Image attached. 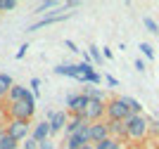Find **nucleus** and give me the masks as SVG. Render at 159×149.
Masks as SVG:
<instances>
[{
  "label": "nucleus",
  "mask_w": 159,
  "mask_h": 149,
  "mask_svg": "<svg viewBox=\"0 0 159 149\" xmlns=\"http://www.w3.org/2000/svg\"><path fill=\"white\" fill-rule=\"evenodd\" d=\"M126 133H128V140L133 142H140V140H145L150 135V118L147 116H131L126 121Z\"/></svg>",
  "instance_id": "f257e3e1"
},
{
  "label": "nucleus",
  "mask_w": 159,
  "mask_h": 149,
  "mask_svg": "<svg viewBox=\"0 0 159 149\" xmlns=\"http://www.w3.org/2000/svg\"><path fill=\"white\" fill-rule=\"evenodd\" d=\"M36 114V97L29 95L24 102L10 104V121H31V116Z\"/></svg>",
  "instance_id": "f03ea898"
},
{
  "label": "nucleus",
  "mask_w": 159,
  "mask_h": 149,
  "mask_svg": "<svg viewBox=\"0 0 159 149\" xmlns=\"http://www.w3.org/2000/svg\"><path fill=\"white\" fill-rule=\"evenodd\" d=\"M133 114L128 109V104L124 102V97H114L107 102V121H128Z\"/></svg>",
  "instance_id": "7ed1b4c3"
},
{
  "label": "nucleus",
  "mask_w": 159,
  "mask_h": 149,
  "mask_svg": "<svg viewBox=\"0 0 159 149\" xmlns=\"http://www.w3.org/2000/svg\"><path fill=\"white\" fill-rule=\"evenodd\" d=\"M69 118H71V114H69L66 109L48 111V121H50V130H52V135H57V133H64V128L69 125Z\"/></svg>",
  "instance_id": "20e7f679"
},
{
  "label": "nucleus",
  "mask_w": 159,
  "mask_h": 149,
  "mask_svg": "<svg viewBox=\"0 0 159 149\" xmlns=\"http://www.w3.org/2000/svg\"><path fill=\"white\" fill-rule=\"evenodd\" d=\"M31 130H33V125H29V121H10V123H7V135L14 137L17 142L29 140V137H31Z\"/></svg>",
  "instance_id": "39448f33"
},
{
  "label": "nucleus",
  "mask_w": 159,
  "mask_h": 149,
  "mask_svg": "<svg viewBox=\"0 0 159 149\" xmlns=\"http://www.w3.org/2000/svg\"><path fill=\"white\" fill-rule=\"evenodd\" d=\"M88 102H90V99H88L83 92L69 95V97H66V111H69L71 116H83L86 109H88Z\"/></svg>",
  "instance_id": "423d86ee"
},
{
  "label": "nucleus",
  "mask_w": 159,
  "mask_h": 149,
  "mask_svg": "<svg viewBox=\"0 0 159 149\" xmlns=\"http://www.w3.org/2000/svg\"><path fill=\"white\" fill-rule=\"evenodd\" d=\"M71 17V12H64V10H55V12H50V14H45L43 19H38L36 24H31L26 28V31H38V28H45V26H50V24H57V21H64V19H69Z\"/></svg>",
  "instance_id": "0eeeda50"
},
{
  "label": "nucleus",
  "mask_w": 159,
  "mask_h": 149,
  "mask_svg": "<svg viewBox=\"0 0 159 149\" xmlns=\"http://www.w3.org/2000/svg\"><path fill=\"white\" fill-rule=\"evenodd\" d=\"M109 135V125H107V118L105 121H98V123H90V142L93 144H100L102 140H107Z\"/></svg>",
  "instance_id": "6e6552de"
},
{
  "label": "nucleus",
  "mask_w": 159,
  "mask_h": 149,
  "mask_svg": "<svg viewBox=\"0 0 159 149\" xmlns=\"http://www.w3.org/2000/svg\"><path fill=\"white\" fill-rule=\"evenodd\" d=\"M50 135H52V130H50V121H40V123H36L33 125V130H31V137L36 140V142H45V140H50Z\"/></svg>",
  "instance_id": "1a4fd4ad"
},
{
  "label": "nucleus",
  "mask_w": 159,
  "mask_h": 149,
  "mask_svg": "<svg viewBox=\"0 0 159 149\" xmlns=\"http://www.w3.org/2000/svg\"><path fill=\"white\" fill-rule=\"evenodd\" d=\"M31 95V90H29L26 85H19V83H14L12 85V90H10V104H14V102H24V99Z\"/></svg>",
  "instance_id": "9d476101"
},
{
  "label": "nucleus",
  "mask_w": 159,
  "mask_h": 149,
  "mask_svg": "<svg viewBox=\"0 0 159 149\" xmlns=\"http://www.w3.org/2000/svg\"><path fill=\"white\" fill-rule=\"evenodd\" d=\"M109 125V135L116 137V140H128V133H126V121H107Z\"/></svg>",
  "instance_id": "9b49d317"
},
{
  "label": "nucleus",
  "mask_w": 159,
  "mask_h": 149,
  "mask_svg": "<svg viewBox=\"0 0 159 149\" xmlns=\"http://www.w3.org/2000/svg\"><path fill=\"white\" fill-rule=\"evenodd\" d=\"M88 121L83 116H71L69 118V125H66L64 128V137H69V135H74V133H79L81 128H83V125H86Z\"/></svg>",
  "instance_id": "f8f14e48"
},
{
  "label": "nucleus",
  "mask_w": 159,
  "mask_h": 149,
  "mask_svg": "<svg viewBox=\"0 0 159 149\" xmlns=\"http://www.w3.org/2000/svg\"><path fill=\"white\" fill-rule=\"evenodd\" d=\"M83 95H86L88 99H100V102H107L105 99V90L102 88H98V85H83Z\"/></svg>",
  "instance_id": "ddd939ff"
},
{
  "label": "nucleus",
  "mask_w": 159,
  "mask_h": 149,
  "mask_svg": "<svg viewBox=\"0 0 159 149\" xmlns=\"http://www.w3.org/2000/svg\"><path fill=\"white\" fill-rule=\"evenodd\" d=\"M55 73H57V76H69V78H74V81H79L76 64H60V66H55Z\"/></svg>",
  "instance_id": "4468645a"
},
{
  "label": "nucleus",
  "mask_w": 159,
  "mask_h": 149,
  "mask_svg": "<svg viewBox=\"0 0 159 149\" xmlns=\"http://www.w3.org/2000/svg\"><path fill=\"white\" fill-rule=\"evenodd\" d=\"M12 85H14V81H12V76H10V73H0V99L10 95Z\"/></svg>",
  "instance_id": "2eb2a0df"
},
{
  "label": "nucleus",
  "mask_w": 159,
  "mask_h": 149,
  "mask_svg": "<svg viewBox=\"0 0 159 149\" xmlns=\"http://www.w3.org/2000/svg\"><path fill=\"white\" fill-rule=\"evenodd\" d=\"M17 147H19V142L7 135V128H2L0 130V149H17Z\"/></svg>",
  "instance_id": "dca6fc26"
},
{
  "label": "nucleus",
  "mask_w": 159,
  "mask_h": 149,
  "mask_svg": "<svg viewBox=\"0 0 159 149\" xmlns=\"http://www.w3.org/2000/svg\"><path fill=\"white\" fill-rule=\"evenodd\" d=\"M121 97H124V102L128 104V109H131L133 116H140V114H143V104H140L135 97H128V95H121Z\"/></svg>",
  "instance_id": "f3484780"
},
{
  "label": "nucleus",
  "mask_w": 159,
  "mask_h": 149,
  "mask_svg": "<svg viewBox=\"0 0 159 149\" xmlns=\"http://www.w3.org/2000/svg\"><path fill=\"white\" fill-rule=\"evenodd\" d=\"M95 149H124V147H121V140H116V137H107V140H102L100 144H95Z\"/></svg>",
  "instance_id": "a211bd4d"
},
{
  "label": "nucleus",
  "mask_w": 159,
  "mask_h": 149,
  "mask_svg": "<svg viewBox=\"0 0 159 149\" xmlns=\"http://www.w3.org/2000/svg\"><path fill=\"white\" fill-rule=\"evenodd\" d=\"M88 52H90V59H93V64H102V52H100V47L90 45V47H88Z\"/></svg>",
  "instance_id": "6ab92c4d"
},
{
  "label": "nucleus",
  "mask_w": 159,
  "mask_h": 149,
  "mask_svg": "<svg viewBox=\"0 0 159 149\" xmlns=\"http://www.w3.org/2000/svg\"><path fill=\"white\" fill-rule=\"evenodd\" d=\"M143 24H145V28H147L150 33H154V36L159 33V26H157V21H154L152 17H145V19H143Z\"/></svg>",
  "instance_id": "aec40b11"
},
{
  "label": "nucleus",
  "mask_w": 159,
  "mask_h": 149,
  "mask_svg": "<svg viewBox=\"0 0 159 149\" xmlns=\"http://www.w3.org/2000/svg\"><path fill=\"white\" fill-rule=\"evenodd\" d=\"M140 52H143L147 59H154V47L150 45V43H140Z\"/></svg>",
  "instance_id": "412c9836"
},
{
  "label": "nucleus",
  "mask_w": 159,
  "mask_h": 149,
  "mask_svg": "<svg viewBox=\"0 0 159 149\" xmlns=\"http://www.w3.org/2000/svg\"><path fill=\"white\" fill-rule=\"evenodd\" d=\"M52 7H55L52 0H45V2H38V5H36V12H38V14H45V10H52Z\"/></svg>",
  "instance_id": "4be33fe9"
},
{
  "label": "nucleus",
  "mask_w": 159,
  "mask_h": 149,
  "mask_svg": "<svg viewBox=\"0 0 159 149\" xmlns=\"http://www.w3.org/2000/svg\"><path fill=\"white\" fill-rule=\"evenodd\" d=\"M14 7H17L14 0H0V12H12Z\"/></svg>",
  "instance_id": "5701e85b"
},
{
  "label": "nucleus",
  "mask_w": 159,
  "mask_h": 149,
  "mask_svg": "<svg viewBox=\"0 0 159 149\" xmlns=\"http://www.w3.org/2000/svg\"><path fill=\"white\" fill-rule=\"evenodd\" d=\"M29 85H31V88H29L31 95H33V97H38V95H40V81H38V78H31V83H29Z\"/></svg>",
  "instance_id": "b1692460"
},
{
  "label": "nucleus",
  "mask_w": 159,
  "mask_h": 149,
  "mask_svg": "<svg viewBox=\"0 0 159 149\" xmlns=\"http://www.w3.org/2000/svg\"><path fill=\"white\" fill-rule=\"evenodd\" d=\"M150 135L159 137V121H157V118H150Z\"/></svg>",
  "instance_id": "393cba45"
},
{
  "label": "nucleus",
  "mask_w": 159,
  "mask_h": 149,
  "mask_svg": "<svg viewBox=\"0 0 159 149\" xmlns=\"http://www.w3.org/2000/svg\"><path fill=\"white\" fill-rule=\"evenodd\" d=\"M21 149H38V142H36L33 137H29V140H24V144H21Z\"/></svg>",
  "instance_id": "a878e982"
},
{
  "label": "nucleus",
  "mask_w": 159,
  "mask_h": 149,
  "mask_svg": "<svg viewBox=\"0 0 159 149\" xmlns=\"http://www.w3.org/2000/svg\"><path fill=\"white\" fill-rule=\"evenodd\" d=\"M145 69H147V64H145V62H143V59H135V71H140V73H143V71H145Z\"/></svg>",
  "instance_id": "bb28decb"
},
{
  "label": "nucleus",
  "mask_w": 159,
  "mask_h": 149,
  "mask_svg": "<svg viewBox=\"0 0 159 149\" xmlns=\"http://www.w3.org/2000/svg\"><path fill=\"white\" fill-rule=\"evenodd\" d=\"M105 81H107V85H109V88H119V81H116L114 76H105Z\"/></svg>",
  "instance_id": "cd10ccee"
},
{
  "label": "nucleus",
  "mask_w": 159,
  "mask_h": 149,
  "mask_svg": "<svg viewBox=\"0 0 159 149\" xmlns=\"http://www.w3.org/2000/svg\"><path fill=\"white\" fill-rule=\"evenodd\" d=\"M26 50H29V45H21L19 50L14 52V57H17V59H24V55H26Z\"/></svg>",
  "instance_id": "c85d7f7f"
},
{
  "label": "nucleus",
  "mask_w": 159,
  "mask_h": 149,
  "mask_svg": "<svg viewBox=\"0 0 159 149\" xmlns=\"http://www.w3.org/2000/svg\"><path fill=\"white\" fill-rule=\"evenodd\" d=\"M38 149H55V142H52V140H45V142L38 144Z\"/></svg>",
  "instance_id": "c756f323"
},
{
  "label": "nucleus",
  "mask_w": 159,
  "mask_h": 149,
  "mask_svg": "<svg viewBox=\"0 0 159 149\" xmlns=\"http://www.w3.org/2000/svg\"><path fill=\"white\" fill-rule=\"evenodd\" d=\"M102 57H105V59H112V57H114V52L109 50V47H102Z\"/></svg>",
  "instance_id": "7c9ffc66"
},
{
  "label": "nucleus",
  "mask_w": 159,
  "mask_h": 149,
  "mask_svg": "<svg viewBox=\"0 0 159 149\" xmlns=\"http://www.w3.org/2000/svg\"><path fill=\"white\" fill-rule=\"evenodd\" d=\"M64 45L69 47V50H71V52H81L79 47H76V45H74V43H71V40H64Z\"/></svg>",
  "instance_id": "2f4dec72"
},
{
  "label": "nucleus",
  "mask_w": 159,
  "mask_h": 149,
  "mask_svg": "<svg viewBox=\"0 0 159 149\" xmlns=\"http://www.w3.org/2000/svg\"><path fill=\"white\" fill-rule=\"evenodd\" d=\"M83 149H95V144H86V147H83Z\"/></svg>",
  "instance_id": "473e14b6"
},
{
  "label": "nucleus",
  "mask_w": 159,
  "mask_h": 149,
  "mask_svg": "<svg viewBox=\"0 0 159 149\" xmlns=\"http://www.w3.org/2000/svg\"><path fill=\"white\" fill-rule=\"evenodd\" d=\"M157 149H159V144H157Z\"/></svg>",
  "instance_id": "72a5a7b5"
}]
</instances>
